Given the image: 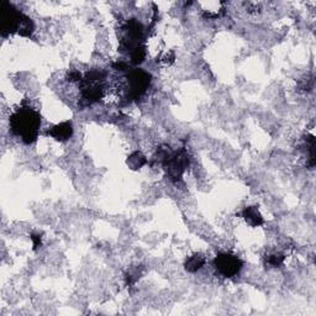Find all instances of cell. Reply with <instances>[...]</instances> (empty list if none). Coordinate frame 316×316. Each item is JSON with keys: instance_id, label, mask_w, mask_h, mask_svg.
Masks as SVG:
<instances>
[{"instance_id": "cell-11", "label": "cell", "mask_w": 316, "mask_h": 316, "mask_svg": "<svg viewBox=\"0 0 316 316\" xmlns=\"http://www.w3.org/2000/svg\"><path fill=\"white\" fill-rule=\"evenodd\" d=\"M146 163L147 158L144 157L143 153L140 152V151L132 152L128 158V166L131 168V169H140V168H142Z\"/></svg>"}, {"instance_id": "cell-1", "label": "cell", "mask_w": 316, "mask_h": 316, "mask_svg": "<svg viewBox=\"0 0 316 316\" xmlns=\"http://www.w3.org/2000/svg\"><path fill=\"white\" fill-rule=\"evenodd\" d=\"M41 128V116L30 106L16 109L10 116V129L26 144L37 140Z\"/></svg>"}, {"instance_id": "cell-4", "label": "cell", "mask_w": 316, "mask_h": 316, "mask_svg": "<svg viewBox=\"0 0 316 316\" xmlns=\"http://www.w3.org/2000/svg\"><path fill=\"white\" fill-rule=\"evenodd\" d=\"M151 81H152V77H151L150 73L144 72L142 69L128 70L125 99H128V102L140 100L150 88Z\"/></svg>"}, {"instance_id": "cell-9", "label": "cell", "mask_w": 316, "mask_h": 316, "mask_svg": "<svg viewBox=\"0 0 316 316\" xmlns=\"http://www.w3.org/2000/svg\"><path fill=\"white\" fill-rule=\"evenodd\" d=\"M242 216L246 220V223L252 227H258L264 224L263 216H262L261 212H259L256 206H249V208L245 209L242 211Z\"/></svg>"}, {"instance_id": "cell-6", "label": "cell", "mask_w": 316, "mask_h": 316, "mask_svg": "<svg viewBox=\"0 0 316 316\" xmlns=\"http://www.w3.org/2000/svg\"><path fill=\"white\" fill-rule=\"evenodd\" d=\"M143 36L144 28L142 23L135 19L129 20L121 29L120 50L131 53L135 48L142 45Z\"/></svg>"}, {"instance_id": "cell-13", "label": "cell", "mask_w": 316, "mask_h": 316, "mask_svg": "<svg viewBox=\"0 0 316 316\" xmlns=\"http://www.w3.org/2000/svg\"><path fill=\"white\" fill-rule=\"evenodd\" d=\"M130 58H131V63L135 66H138L144 61L146 58V48L143 45L138 46L137 48H135L134 51L130 53Z\"/></svg>"}, {"instance_id": "cell-12", "label": "cell", "mask_w": 316, "mask_h": 316, "mask_svg": "<svg viewBox=\"0 0 316 316\" xmlns=\"http://www.w3.org/2000/svg\"><path fill=\"white\" fill-rule=\"evenodd\" d=\"M35 32V25L34 22H32V20L29 16L23 17L21 26H20V30H19V35L22 37H31L32 34Z\"/></svg>"}, {"instance_id": "cell-2", "label": "cell", "mask_w": 316, "mask_h": 316, "mask_svg": "<svg viewBox=\"0 0 316 316\" xmlns=\"http://www.w3.org/2000/svg\"><path fill=\"white\" fill-rule=\"evenodd\" d=\"M155 159L162 164L167 177L174 183L182 181L183 174L185 173L189 167V162H190L187 150L181 149L178 151H172L167 146L158 149Z\"/></svg>"}, {"instance_id": "cell-7", "label": "cell", "mask_w": 316, "mask_h": 316, "mask_svg": "<svg viewBox=\"0 0 316 316\" xmlns=\"http://www.w3.org/2000/svg\"><path fill=\"white\" fill-rule=\"evenodd\" d=\"M242 261L232 253H218L214 258V268L223 278H232L242 270Z\"/></svg>"}, {"instance_id": "cell-3", "label": "cell", "mask_w": 316, "mask_h": 316, "mask_svg": "<svg viewBox=\"0 0 316 316\" xmlns=\"http://www.w3.org/2000/svg\"><path fill=\"white\" fill-rule=\"evenodd\" d=\"M81 89L84 105H91L102 100L105 94V73L99 69L88 72L82 78Z\"/></svg>"}, {"instance_id": "cell-17", "label": "cell", "mask_w": 316, "mask_h": 316, "mask_svg": "<svg viewBox=\"0 0 316 316\" xmlns=\"http://www.w3.org/2000/svg\"><path fill=\"white\" fill-rule=\"evenodd\" d=\"M68 81L69 82H81L82 81V76L78 70H70L68 73Z\"/></svg>"}, {"instance_id": "cell-14", "label": "cell", "mask_w": 316, "mask_h": 316, "mask_svg": "<svg viewBox=\"0 0 316 316\" xmlns=\"http://www.w3.org/2000/svg\"><path fill=\"white\" fill-rule=\"evenodd\" d=\"M284 255L280 252H273L271 253V255H268L265 257V263H267L270 267L277 268L280 267V265L283 264V262H284Z\"/></svg>"}, {"instance_id": "cell-5", "label": "cell", "mask_w": 316, "mask_h": 316, "mask_svg": "<svg viewBox=\"0 0 316 316\" xmlns=\"http://www.w3.org/2000/svg\"><path fill=\"white\" fill-rule=\"evenodd\" d=\"M25 15L10 4L9 2L3 0L0 3V31L3 37H7L9 35L19 34L20 26Z\"/></svg>"}, {"instance_id": "cell-16", "label": "cell", "mask_w": 316, "mask_h": 316, "mask_svg": "<svg viewBox=\"0 0 316 316\" xmlns=\"http://www.w3.org/2000/svg\"><path fill=\"white\" fill-rule=\"evenodd\" d=\"M31 241H32V246H34V250H37L38 247L41 246L42 244V238L38 233H32L31 235Z\"/></svg>"}, {"instance_id": "cell-15", "label": "cell", "mask_w": 316, "mask_h": 316, "mask_svg": "<svg viewBox=\"0 0 316 316\" xmlns=\"http://www.w3.org/2000/svg\"><path fill=\"white\" fill-rule=\"evenodd\" d=\"M138 278H140V272L138 270H132L126 273L125 279H126V284L128 285H132L135 284L136 282H137Z\"/></svg>"}, {"instance_id": "cell-10", "label": "cell", "mask_w": 316, "mask_h": 316, "mask_svg": "<svg viewBox=\"0 0 316 316\" xmlns=\"http://www.w3.org/2000/svg\"><path fill=\"white\" fill-rule=\"evenodd\" d=\"M206 263V258L202 253H194L193 256L188 257L185 261L184 268L189 273H196V272L200 271Z\"/></svg>"}, {"instance_id": "cell-8", "label": "cell", "mask_w": 316, "mask_h": 316, "mask_svg": "<svg viewBox=\"0 0 316 316\" xmlns=\"http://www.w3.org/2000/svg\"><path fill=\"white\" fill-rule=\"evenodd\" d=\"M47 135L51 136L55 140L63 141L69 140L73 135V125L70 121H63V123L57 124V125L52 126L51 129L47 130Z\"/></svg>"}]
</instances>
